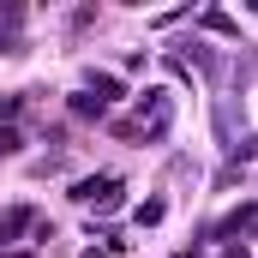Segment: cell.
<instances>
[{
	"instance_id": "1",
	"label": "cell",
	"mask_w": 258,
	"mask_h": 258,
	"mask_svg": "<svg viewBox=\"0 0 258 258\" xmlns=\"http://www.w3.org/2000/svg\"><path fill=\"white\" fill-rule=\"evenodd\" d=\"M114 192H120V180H78V186H72L78 204H102V210L114 204Z\"/></svg>"
},
{
	"instance_id": "3",
	"label": "cell",
	"mask_w": 258,
	"mask_h": 258,
	"mask_svg": "<svg viewBox=\"0 0 258 258\" xmlns=\"http://www.w3.org/2000/svg\"><path fill=\"white\" fill-rule=\"evenodd\" d=\"M18 6H0V54H18Z\"/></svg>"
},
{
	"instance_id": "6",
	"label": "cell",
	"mask_w": 258,
	"mask_h": 258,
	"mask_svg": "<svg viewBox=\"0 0 258 258\" xmlns=\"http://www.w3.org/2000/svg\"><path fill=\"white\" fill-rule=\"evenodd\" d=\"M90 96H102V102H114V96H120V84H114L108 72H96V78H90Z\"/></svg>"
},
{
	"instance_id": "5",
	"label": "cell",
	"mask_w": 258,
	"mask_h": 258,
	"mask_svg": "<svg viewBox=\"0 0 258 258\" xmlns=\"http://www.w3.org/2000/svg\"><path fill=\"white\" fill-rule=\"evenodd\" d=\"M162 210H168L162 198H144V204H138V228H156V222H162Z\"/></svg>"
},
{
	"instance_id": "4",
	"label": "cell",
	"mask_w": 258,
	"mask_h": 258,
	"mask_svg": "<svg viewBox=\"0 0 258 258\" xmlns=\"http://www.w3.org/2000/svg\"><path fill=\"white\" fill-rule=\"evenodd\" d=\"M72 114H84V120H102V114H108V102H102V96H90V90H78V96H72Z\"/></svg>"
},
{
	"instance_id": "8",
	"label": "cell",
	"mask_w": 258,
	"mask_h": 258,
	"mask_svg": "<svg viewBox=\"0 0 258 258\" xmlns=\"http://www.w3.org/2000/svg\"><path fill=\"white\" fill-rule=\"evenodd\" d=\"M18 114V96H0V120H12Z\"/></svg>"
},
{
	"instance_id": "2",
	"label": "cell",
	"mask_w": 258,
	"mask_h": 258,
	"mask_svg": "<svg viewBox=\"0 0 258 258\" xmlns=\"http://www.w3.org/2000/svg\"><path fill=\"white\" fill-rule=\"evenodd\" d=\"M24 228H36V210H30V204H12V210L0 216V240H18Z\"/></svg>"
},
{
	"instance_id": "7",
	"label": "cell",
	"mask_w": 258,
	"mask_h": 258,
	"mask_svg": "<svg viewBox=\"0 0 258 258\" xmlns=\"http://www.w3.org/2000/svg\"><path fill=\"white\" fill-rule=\"evenodd\" d=\"M12 150H18V132H12V126H0V156H12Z\"/></svg>"
}]
</instances>
